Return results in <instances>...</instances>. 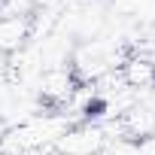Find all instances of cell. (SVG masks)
Here are the masks:
<instances>
[{
  "mask_svg": "<svg viewBox=\"0 0 155 155\" xmlns=\"http://www.w3.org/2000/svg\"><path fill=\"white\" fill-rule=\"evenodd\" d=\"M31 40V21L28 15H6L0 18V55H15Z\"/></svg>",
  "mask_w": 155,
  "mask_h": 155,
  "instance_id": "obj_1",
  "label": "cell"
}]
</instances>
